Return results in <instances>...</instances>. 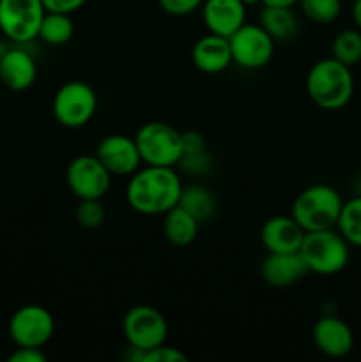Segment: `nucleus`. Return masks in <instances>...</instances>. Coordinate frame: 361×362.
<instances>
[{
    "instance_id": "nucleus-1",
    "label": "nucleus",
    "mask_w": 361,
    "mask_h": 362,
    "mask_svg": "<svg viewBox=\"0 0 361 362\" xmlns=\"http://www.w3.org/2000/svg\"><path fill=\"white\" fill-rule=\"evenodd\" d=\"M183 184L172 166L138 168L127 182L126 198L133 211L144 216L166 214L179 204Z\"/></svg>"
},
{
    "instance_id": "nucleus-2",
    "label": "nucleus",
    "mask_w": 361,
    "mask_h": 362,
    "mask_svg": "<svg viewBox=\"0 0 361 362\" xmlns=\"http://www.w3.org/2000/svg\"><path fill=\"white\" fill-rule=\"evenodd\" d=\"M306 90L311 101L322 110L343 108L354 94V78L349 66L336 59H322L314 64L306 76Z\"/></svg>"
},
{
    "instance_id": "nucleus-3",
    "label": "nucleus",
    "mask_w": 361,
    "mask_h": 362,
    "mask_svg": "<svg viewBox=\"0 0 361 362\" xmlns=\"http://www.w3.org/2000/svg\"><path fill=\"white\" fill-rule=\"evenodd\" d=\"M342 207V197L333 187L317 184L297 194L292 205V218L304 232L335 228Z\"/></svg>"
},
{
    "instance_id": "nucleus-4",
    "label": "nucleus",
    "mask_w": 361,
    "mask_h": 362,
    "mask_svg": "<svg viewBox=\"0 0 361 362\" xmlns=\"http://www.w3.org/2000/svg\"><path fill=\"white\" fill-rule=\"evenodd\" d=\"M299 253L310 272L333 276L343 271L349 262V243L333 228L306 232Z\"/></svg>"
},
{
    "instance_id": "nucleus-5",
    "label": "nucleus",
    "mask_w": 361,
    "mask_h": 362,
    "mask_svg": "<svg viewBox=\"0 0 361 362\" xmlns=\"http://www.w3.org/2000/svg\"><path fill=\"white\" fill-rule=\"evenodd\" d=\"M134 141L142 163L152 166H176L183 158V133L166 122H147L138 129Z\"/></svg>"
},
{
    "instance_id": "nucleus-6",
    "label": "nucleus",
    "mask_w": 361,
    "mask_h": 362,
    "mask_svg": "<svg viewBox=\"0 0 361 362\" xmlns=\"http://www.w3.org/2000/svg\"><path fill=\"white\" fill-rule=\"evenodd\" d=\"M53 115L57 122L69 129L84 127L98 110V98L91 85L84 81H67L53 98Z\"/></svg>"
},
{
    "instance_id": "nucleus-7",
    "label": "nucleus",
    "mask_w": 361,
    "mask_h": 362,
    "mask_svg": "<svg viewBox=\"0 0 361 362\" xmlns=\"http://www.w3.org/2000/svg\"><path fill=\"white\" fill-rule=\"evenodd\" d=\"M45 14L42 0H0V30L14 42H30Z\"/></svg>"
},
{
    "instance_id": "nucleus-8",
    "label": "nucleus",
    "mask_w": 361,
    "mask_h": 362,
    "mask_svg": "<svg viewBox=\"0 0 361 362\" xmlns=\"http://www.w3.org/2000/svg\"><path fill=\"white\" fill-rule=\"evenodd\" d=\"M122 331L127 345L147 352L165 343L168 325H166L165 317L156 308L140 304V306L131 308L126 313Z\"/></svg>"
},
{
    "instance_id": "nucleus-9",
    "label": "nucleus",
    "mask_w": 361,
    "mask_h": 362,
    "mask_svg": "<svg viewBox=\"0 0 361 362\" xmlns=\"http://www.w3.org/2000/svg\"><path fill=\"white\" fill-rule=\"evenodd\" d=\"M66 180L78 200H101L112 186V173L96 156H78L67 166Z\"/></svg>"
},
{
    "instance_id": "nucleus-10",
    "label": "nucleus",
    "mask_w": 361,
    "mask_h": 362,
    "mask_svg": "<svg viewBox=\"0 0 361 362\" xmlns=\"http://www.w3.org/2000/svg\"><path fill=\"white\" fill-rule=\"evenodd\" d=\"M229 42L232 60L244 69H260L275 53V39L260 25L244 23L230 35Z\"/></svg>"
},
{
    "instance_id": "nucleus-11",
    "label": "nucleus",
    "mask_w": 361,
    "mask_h": 362,
    "mask_svg": "<svg viewBox=\"0 0 361 362\" xmlns=\"http://www.w3.org/2000/svg\"><path fill=\"white\" fill-rule=\"evenodd\" d=\"M55 322L52 313L39 304L21 306L9 320V336L16 346L41 349L52 339Z\"/></svg>"
},
{
    "instance_id": "nucleus-12",
    "label": "nucleus",
    "mask_w": 361,
    "mask_h": 362,
    "mask_svg": "<svg viewBox=\"0 0 361 362\" xmlns=\"http://www.w3.org/2000/svg\"><path fill=\"white\" fill-rule=\"evenodd\" d=\"M96 158L112 175H133L142 163L134 138L124 134H108L103 138L96 151Z\"/></svg>"
},
{
    "instance_id": "nucleus-13",
    "label": "nucleus",
    "mask_w": 361,
    "mask_h": 362,
    "mask_svg": "<svg viewBox=\"0 0 361 362\" xmlns=\"http://www.w3.org/2000/svg\"><path fill=\"white\" fill-rule=\"evenodd\" d=\"M304 233L306 232L292 216H275L264 223L260 239L268 253H297Z\"/></svg>"
},
{
    "instance_id": "nucleus-14",
    "label": "nucleus",
    "mask_w": 361,
    "mask_h": 362,
    "mask_svg": "<svg viewBox=\"0 0 361 362\" xmlns=\"http://www.w3.org/2000/svg\"><path fill=\"white\" fill-rule=\"evenodd\" d=\"M310 272L301 253H268L260 267L262 279L269 286L285 288L294 285Z\"/></svg>"
},
{
    "instance_id": "nucleus-15",
    "label": "nucleus",
    "mask_w": 361,
    "mask_h": 362,
    "mask_svg": "<svg viewBox=\"0 0 361 362\" xmlns=\"http://www.w3.org/2000/svg\"><path fill=\"white\" fill-rule=\"evenodd\" d=\"M314 341L324 356L340 359L353 350L354 336L349 325L335 315H326L315 324Z\"/></svg>"
},
{
    "instance_id": "nucleus-16",
    "label": "nucleus",
    "mask_w": 361,
    "mask_h": 362,
    "mask_svg": "<svg viewBox=\"0 0 361 362\" xmlns=\"http://www.w3.org/2000/svg\"><path fill=\"white\" fill-rule=\"evenodd\" d=\"M202 16L211 34L230 37L244 25L246 6L241 0H205L202 6Z\"/></svg>"
},
{
    "instance_id": "nucleus-17",
    "label": "nucleus",
    "mask_w": 361,
    "mask_h": 362,
    "mask_svg": "<svg viewBox=\"0 0 361 362\" xmlns=\"http://www.w3.org/2000/svg\"><path fill=\"white\" fill-rule=\"evenodd\" d=\"M191 60L195 67L202 73L218 74L230 66L232 52H230L229 37H222L209 32V35L198 39L191 49Z\"/></svg>"
},
{
    "instance_id": "nucleus-18",
    "label": "nucleus",
    "mask_w": 361,
    "mask_h": 362,
    "mask_svg": "<svg viewBox=\"0 0 361 362\" xmlns=\"http://www.w3.org/2000/svg\"><path fill=\"white\" fill-rule=\"evenodd\" d=\"M38 76V66L28 52L11 48L0 60V80L9 90L21 92L32 87Z\"/></svg>"
},
{
    "instance_id": "nucleus-19",
    "label": "nucleus",
    "mask_w": 361,
    "mask_h": 362,
    "mask_svg": "<svg viewBox=\"0 0 361 362\" xmlns=\"http://www.w3.org/2000/svg\"><path fill=\"white\" fill-rule=\"evenodd\" d=\"M163 216H165L163 230H165V237L168 239V243L177 247L190 246L197 237L200 223L190 212L184 211L180 205H176Z\"/></svg>"
},
{
    "instance_id": "nucleus-20",
    "label": "nucleus",
    "mask_w": 361,
    "mask_h": 362,
    "mask_svg": "<svg viewBox=\"0 0 361 362\" xmlns=\"http://www.w3.org/2000/svg\"><path fill=\"white\" fill-rule=\"evenodd\" d=\"M260 27L275 41H287L297 34V18L290 7L264 6L260 11Z\"/></svg>"
},
{
    "instance_id": "nucleus-21",
    "label": "nucleus",
    "mask_w": 361,
    "mask_h": 362,
    "mask_svg": "<svg viewBox=\"0 0 361 362\" xmlns=\"http://www.w3.org/2000/svg\"><path fill=\"white\" fill-rule=\"evenodd\" d=\"M184 211L190 212L198 223L209 221L216 212V200L209 189L202 186L183 187L179 204Z\"/></svg>"
},
{
    "instance_id": "nucleus-22",
    "label": "nucleus",
    "mask_w": 361,
    "mask_h": 362,
    "mask_svg": "<svg viewBox=\"0 0 361 362\" xmlns=\"http://www.w3.org/2000/svg\"><path fill=\"white\" fill-rule=\"evenodd\" d=\"M73 34L74 25L69 14L48 13L46 11L45 18L41 21V27H39L38 37H41L42 41L52 46H60L66 45L73 37Z\"/></svg>"
},
{
    "instance_id": "nucleus-23",
    "label": "nucleus",
    "mask_w": 361,
    "mask_h": 362,
    "mask_svg": "<svg viewBox=\"0 0 361 362\" xmlns=\"http://www.w3.org/2000/svg\"><path fill=\"white\" fill-rule=\"evenodd\" d=\"M338 232L345 237V240L353 246L361 247V197H354L353 200L345 202L340 212Z\"/></svg>"
},
{
    "instance_id": "nucleus-24",
    "label": "nucleus",
    "mask_w": 361,
    "mask_h": 362,
    "mask_svg": "<svg viewBox=\"0 0 361 362\" xmlns=\"http://www.w3.org/2000/svg\"><path fill=\"white\" fill-rule=\"evenodd\" d=\"M333 59L345 66H354L361 60V30H342L331 45Z\"/></svg>"
},
{
    "instance_id": "nucleus-25",
    "label": "nucleus",
    "mask_w": 361,
    "mask_h": 362,
    "mask_svg": "<svg viewBox=\"0 0 361 362\" xmlns=\"http://www.w3.org/2000/svg\"><path fill=\"white\" fill-rule=\"evenodd\" d=\"M303 9L304 16L315 23H333L340 16L342 2L340 0H299L297 2Z\"/></svg>"
},
{
    "instance_id": "nucleus-26",
    "label": "nucleus",
    "mask_w": 361,
    "mask_h": 362,
    "mask_svg": "<svg viewBox=\"0 0 361 362\" xmlns=\"http://www.w3.org/2000/svg\"><path fill=\"white\" fill-rule=\"evenodd\" d=\"M74 216H76L78 225L87 230H94L103 225L106 212L99 200H80Z\"/></svg>"
},
{
    "instance_id": "nucleus-27",
    "label": "nucleus",
    "mask_w": 361,
    "mask_h": 362,
    "mask_svg": "<svg viewBox=\"0 0 361 362\" xmlns=\"http://www.w3.org/2000/svg\"><path fill=\"white\" fill-rule=\"evenodd\" d=\"M188 357L184 356L180 350L173 349V346H166L165 343L156 349L144 352L142 362H186Z\"/></svg>"
},
{
    "instance_id": "nucleus-28",
    "label": "nucleus",
    "mask_w": 361,
    "mask_h": 362,
    "mask_svg": "<svg viewBox=\"0 0 361 362\" xmlns=\"http://www.w3.org/2000/svg\"><path fill=\"white\" fill-rule=\"evenodd\" d=\"M209 163H211V159H209L207 152H205L204 148V151L183 154L179 165L183 166L188 173H204L209 170Z\"/></svg>"
},
{
    "instance_id": "nucleus-29",
    "label": "nucleus",
    "mask_w": 361,
    "mask_h": 362,
    "mask_svg": "<svg viewBox=\"0 0 361 362\" xmlns=\"http://www.w3.org/2000/svg\"><path fill=\"white\" fill-rule=\"evenodd\" d=\"M159 7L172 16H186L204 4V0H158Z\"/></svg>"
},
{
    "instance_id": "nucleus-30",
    "label": "nucleus",
    "mask_w": 361,
    "mask_h": 362,
    "mask_svg": "<svg viewBox=\"0 0 361 362\" xmlns=\"http://www.w3.org/2000/svg\"><path fill=\"white\" fill-rule=\"evenodd\" d=\"M87 0H42V6L48 13H64L71 14L74 11L81 9V6Z\"/></svg>"
},
{
    "instance_id": "nucleus-31",
    "label": "nucleus",
    "mask_w": 361,
    "mask_h": 362,
    "mask_svg": "<svg viewBox=\"0 0 361 362\" xmlns=\"http://www.w3.org/2000/svg\"><path fill=\"white\" fill-rule=\"evenodd\" d=\"M46 356L41 352V349L34 346H18L16 352L11 354L9 362H45Z\"/></svg>"
},
{
    "instance_id": "nucleus-32",
    "label": "nucleus",
    "mask_w": 361,
    "mask_h": 362,
    "mask_svg": "<svg viewBox=\"0 0 361 362\" xmlns=\"http://www.w3.org/2000/svg\"><path fill=\"white\" fill-rule=\"evenodd\" d=\"M299 0H262L264 6H276V7H292Z\"/></svg>"
},
{
    "instance_id": "nucleus-33",
    "label": "nucleus",
    "mask_w": 361,
    "mask_h": 362,
    "mask_svg": "<svg viewBox=\"0 0 361 362\" xmlns=\"http://www.w3.org/2000/svg\"><path fill=\"white\" fill-rule=\"evenodd\" d=\"M353 18H354V23H356V27L361 30V0H356V2H354Z\"/></svg>"
},
{
    "instance_id": "nucleus-34",
    "label": "nucleus",
    "mask_w": 361,
    "mask_h": 362,
    "mask_svg": "<svg viewBox=\"0 0 361 362\" xmlns=\"http://www.w3.org/2000/svg\"><path fill=\"white\" fill-rule=\"evenodd\" d=\"M9 46H7V42L6 41H2V39H0V60L4 59V55H6L7 52H9Z\"/></svg>"
},
{
    "instance_id": "nucleus-35",
    "label": "nucleus",
    "mask_w": 361,
    "mask_h": 362,
    "mask_svg": "<svg viewBox=\"0 0 361 362\" xmlns=\"http://www.w3.org/2000/svg\"><path fill=\"white\" fill-rule=\"evenodd\" d=\"M241 2H243L244 6H257V4H260L262 0H241Z\"/></svg>"
},
{
    "instance_id": "nucleus-36",
    "label": "nucleus",
    "mask_w": 361,
    "mask_h": 362,
    "mask_svg": "<svg viewBox=\"0 0 361 362\" xmlns=\"http://www.w3.org/2000/svg\"><path fill=\"white\" fill-rule=\"evenodd\" d=\"M356 191H357V194L361 197V175L356 179Z\"/></svg>"
}]
</instances>
